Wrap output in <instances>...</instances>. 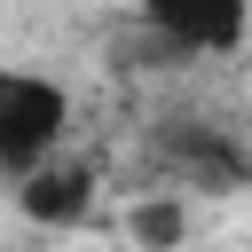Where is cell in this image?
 I'll use <instances>...</instances> for the list:
<instances>
[{"label": "cell", "mask_w": 252, "mask_h": 252, "mask_svg": "<svg viewBox=\"0 0 252 252\" xmlns=\"http://www.w3.org/2000/svg\"><path fill=\"white\" fill-rule=\"evenodd\" d=\"M126 236H134L142 252H181V244H189V197H181V189L134 197V205H126Z\"/></svg>", "instance_id": "obj_5"}, {"label": "cell", "mask_w": 252, "mask_h": 252, "mask_svg": "<svg viewBox=\"0 0 252 252\" xmlns=\"http://www.w3.org/2000/svg\"><path fill=\"white\" fill-rule=\"evenodd\" d=\"M94 197H102V173H94L87 158H55L47 173H32V181L16 189V213H24L32 228H79V220L94 213Z\"/></svg>", "instance_id": "obj_3"}, {"label": "cell", "mask_w": 252, "mask_h": 252, "mask_svg": "<svg viewBox=\"0 0 252 252\" xmlns=\"http://www.w3.org/2000/svg\"><path fill=\"white\" fill-rule=\"evenodd\" d=\"M142 8V32L173 55V63H220L244 47L252 32V0H134Z\"/></svg>", "instance_id": "obj_2"}, {"label": "cell", "mask_w": 252, "mask_h": 252, "mask_svg": "<svg viewBox=\"0 0 252 252\" xmlns=\"http://www.w3.org/2000/svg\"><path fill=\"white\" fill-rule=\"evenodd\" d=\"M63 134H71V94L63 79L47 71H24V63H0V181H32L63 158Z\"/></svg>", "instance_id": "obj_1"}, {"label": "cell", "mask_w": 252, "mask_h": 252, "mask_svg": "<svg viewBox=\"0 0 252 252\" xmlns=\"http://www.w3.org/2000/svg\"><path fill=\"white\" fill-rule=\"evenodd\" d=\"M165 165H173L181 197H189V189L228 197V189H244V181H252V158H244L228 134H213V126H181V134H165Z\"/></svg>", "instance_id": "obj_4"}]
</instances>
